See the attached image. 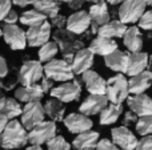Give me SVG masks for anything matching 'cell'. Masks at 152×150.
<instances>
[{
    "instance_id": "obj_1",
    "label": "cell",
    "mask_w": 152,
    "mask_h": 150,
    "mask_svg": "<svg viewBox=\"0 0 152 150\" xmlns=\"http://www.w3.org/2000/svg\"><path fill=\"white\" fill-rule=\"evenodd\" d=\"M28 133L23 124L16 120H10L0 134V146L3 149L23 148L28 142Z\"/></svg>"
},
{
    "instance_id": "obj_2",
    "label": "cell",
    "mask_w": 152,
    "mask_h": 150,
    "mask_svg": "<svg viewBox=\"0 0 152 150\" xmlns=\"http://www.w3.org/2000/svg\"><path fill=\"white\" fill-rule=\"evenodd\" d=\"M72 35V32H69L68 29H63V28H58L53 33V39H55L56 44L59 45V48L63 52V57L64 60H67L68 63L72 64V60H74L75 53L77 52L80 48L84 47L83 41L81 40L75 39Z\"/></svg>"
},
{
    "instance_id": "obj_3",
    "label": "cell",
    "mask_w": 152,
    "mask_h": 150,
    "mask_svg": "<svg viewBox=\"0 0 152 150\" xmlns=\"http://www.w3.org/2000/svg\"><path fill=\"white\" fill-rule=\"evenodd\" d=\"M107 94L108 100L113 104H121L127 100L129 94V85L128 80L126 79L123 73H118L107 80Z\"/></svg>"
},
{
    "instance_id": "obj_4",
    "label": "cell",
    "mask_w": 152,
    "mask_h": 150,
    "mask_svg": "<svg viewBox=\"0 0 152 150\" xmlns=\"http://www.w3.org/2000/svg\"><path fill=\"white\" fill-rule=\"evenodd\" d=\"M147 0H123L119 8V19L126 24H134L145 12Z\"/></svg>"
},
{
    "instance_id": "obj_5",
    "label": "cell",
    "mask_w": 152,
    "mask_h": 150,
    "mask_svg": "<svg viewBox=\"0 0 152 150\" xmlns=\"http://www.w3.org/2000/svg\"><path fill=\"white\" fill-rule=\"evenodd\" d=\"M44 73L53 81H69L74 79L71 63L67 60H56L52 58L44 65Z\"/></svg>"
},
{
    "instance_id": "obj_6",
    "label": "cell",
    "mask_w": 152,
    "mask_h": 150,
    "mask_svg": "<svg viewBox=\"0 0 152 150\" xmlns=\"http://www.w3.org/2000/svg\"><path fill=\"white\" fill-rule=\"evenodd\" d=\"M45 110L40 101H29L26 104L21 112V124L27 130H31L34 126L44 121Z\"/></svg>"
},
{
    "instance_id": "obj_7",
    "label": "cell",
    "mask_w": 152,
    "mask_h": 150,
    "mask_svg": "<svg viewBox=\"0 0 152 150\" xmlns=\"http://www.w3.org/2000/svg\"><path fill=\"white\" fill-rule=\"evenodd\" d=\"M44 73V66H42L40 60H29L21 65L19 71L18 80L21 85H31L39 82Z\"/></svg>"
},
{
    "instance_id": "obj_8",
    "label": "cell",
    "mask_w": 152,
    "mask_h": 150,
    "mask_svg": "<svg viewBox=\"0 0 152 150\" xmlns=\"http://www.w3.org/2000/svg\"><path fill=\"white\" fill-rule=\"evenodd\" d=\"M53 136H56L55 121H42L29 130L28 140L31 144L43 145V144H47Z\"/></svg>"
},
{
    "instance_id": "obj_9",
    "label": "cell",
    "mask_w": 152,
    "mask_h": 150,
    "mask_svg": "<svg viewBox=\"0 0 152 150\" xmlns=\"http://www.w3.org/2000/svg\"><path fill=\"white\" fill-rule=\"evenodd\" d=\"M81 93V85L77 80H69V82H64V84L59 85L56 88L51 89V96L61 100L63 102H71L80 98Z\"/></svg>"
},
{
    "instance_id": "obj_10",
    "label": "cell",
    "mask_w": 152,
    "mask_h": 150,
    "mask_svg": "<svg viewBox=\"0 0 152 150\" xmlns=\"http://www.w3.org/2000/svg\"><path fill=\"white\" fill-rule=\"evenodd\" d=\"M3 37L12 49H24L27 45V35L15 24H4Z\"/></svg>"
},
{
    "instance_id": "obj_11",
    "label": "cell",
    "mask_w": 152,
    "mask_h": 150,
    "mask_svg": "<svg viewBox=\"0 0 152 150\" xmlns=\"http://www.w3.org/2000/svg\"><path fill=\"white\" fill-rule=\"evenodd\" d=\"M26 35L27 43L31 47H42L51 37V24L48 21H43L42 24L29 27Z\"/></svg>"
},
{
    "instance_id": "obj_12",
    "label": "cell",
    "mask_w": 152,
    "mask_h": 150,
    "mask_svg": "<svg viewBox=\"0 0 152 150\" xmlns=\"http://www.w3.org/2000/svg\"><path fill=\"white\" fill-rule=\"evenodd\" d=\"M127 104H128V108L132 112H135L139 117L152 114V98L144 93L128 96Z\"/></svg>"
},
{
    "instance_id": "obj_13",
    "label": "cell",
    "mask_w": 152,
    "mask_h": 150,
    "mask_svg": "<svg viewBox=\"0 0 152 150\" xmlns=\"http://www.w3.org/2000/svg\"><path fill=\"white\" fill-rule=\"evenodd\" d=\"M108 97L107 94H96V93H91L83 104L80 105V112L87 116H95L99 114L105 106L108 105Z\"/></svg>"
},
{
    "instance_id": "obj_14",
    "label": "cell",
    "mask_w": 152,
    "mask_h": 150,
    "mask_svg": "<svg viewBox=\"0 0 152 150\" xmlns=\"http://www.w3.org/2000/svg\"><path fill=\"white\" fill-rule=\"evenodd\" d=\"M112 134V141L121 149L126 150H132L136 149L137 145V140L135 137V134L128 129V126H119V128H113L111 130Z\"/></svg>"
},
{
    "instance_id": "obj_15",
    "label": "cell",
    "mask_w": 152,
    "mask_h": 150,
    "mask_svg": "<svg viewBox=\"0 0 152 150\" xmlns=\"http://www.w3.org/2000/svg\"><path fill=\"white\" fill-rule=\"evenodd\" d=\"M92 24L91 16L86 11H77V12L72 13L68 19H67V29L75 35H81L89 28Z\"/></svg>"
},
{
    "instance_id": "obj_16",
    "label": "cell",
    "mask_w": 152,
    "mask_h": 150,
    "mask_svg": "<svg viewBox=\"0 0 152 150\" xmlns=\"http://www.w3.org/2000/svg\"><path fill=\"white\" fill-rule=\"evenodd\" d=\"M66 128L69 130L71 133L79 134V133H83L86 130H89L92 128V121L89 120V117L87 114L80 113H71L63 120Z\"/></svg>"
},
{
    "instance_id": "obj_17",
    "label": "cell",
    "mask_w": 152,
    "mask_h": 150,
    "mask_svg": "<svg viewBox=\"0 0 152 150\" xmlns=\"http://www.w3.org/2000/svg\"><path fill=\"white\" fill-rule=\"evenodd\" d=\"M94 55L89 48H80L75 53L74 60H72V71L75 74H83L86 71H88L94 65Z\"/></svg>"
},
{
    "instance_id": "obj_18",
    "label": "cell",
    "mask_w": 152,
    "mask_h": 150,
    "mask_svg": "<svg viewBox=\"0 0 152 150\" xmlns=\"http://www.w3.org/2000/svg\"><path fill=\"white\" fill-rule=\"evenodd\" d=\"M83 81H84V84H86V88L89 93L105 94V92H107V81L95 71L88 69V71L84 72Z\"/></svg>"
},
{
    "instance_id": "obj_19",
    "label": "cell",
    "mask_w": 152,
    "mask_h": 150,
    "mask_svg": "<svg viewBox=\"0 0 152 150\" xmlns=\"http://www.w3.org/2000/svg\"><path fill=\"white\" fill-rule=\"evenodd\" d=\"M44 96L42 87L39 82L31 85H21L20 88L15 89V98L21 102H29V101H40Z\"/></svg>"
},
{
    "instance_id": "obj_20",
    "label": "cell",
    "mask_w": 152,
    "mask_h": 150,
    "mask_svg": "<svg viewBox=\"0 0 152 150\" xmlns=\"http://www.w3.org/2000/svg\"><path fill=\"white\" fill-rule=\"evenodd\" d=\"M128 58H129L128 52L115 49L113 52H111L110 55L104 56V63H105V65L110 69H112V71L126 73L127 65H128Z\"/></svg>"
},
{
    "instance_id": "obj_21",
    "label": "cell",
    "mask_w": 152,
    "mask_h": 150,
    "mask_svg": "<svg viewBox=\"0 0 152 150\" xmlns=\"http://www.w3.org/2000/svg\"><path fill=\"white\" fill-rule=\"evenodd\" d=\"M152 84V72L148 71H143L140 73L131 76V80L128 81L129 85V93L132 94H137V93H144Z\"/></svg>"
},
{
    "instance_id": "obj_22",
    "label": "cell",
    "mask_w": 152,
    "mask_h": 150,
    "mask_svg": "<svg viewBox=\"0 0 152 150\" xmlns=\"http://www.w3.org/2000/svg\"><path fill=\"white\" fill-rule=\"evenodd\" d=\"M148 53L145 52H129L128 65H127V72L129 77L143 72L148 66Z\"/></svg>"
},
{
    "instance_id": "obj_23",
    "label": "cell",
    "mask_w": 152,
    "mask_h": 150,
    "mask_svg": "<svg viewBox=\"0 0 152 150\" xmlns=\"http://www.w3.org/2000/svg\"><path fill=\"white\" fill-rule=\"evenodd\" d=\"M89 49L99 56H107L115 49H118V43L112 40L111 37H104V36H97L91 41Z\"/></svg>"
},
{
    "instance_id": "obj_24",
    "label": "cell",
    "mask_w": 152,
    "mask_h": 150,
    "mask_svg": "<svg viewBox=\"0 0 152 150\" xmlns=\"http://www.w3.org/2000/svg\"><path fill=\"white\" fill-rule=\"evenodd\" d=\"M97 141H99V133L89 129L83 133H79L72 142V145L77 150H92L96 149Z\"/></svg>"
},
{
    "instance_id": "obj_25",
    "label": "cell",
    "mask_w": 152,
    "mask_h": 150,
    "mask_svg": "<svg viewBox=\"0 0 152 150\" xmlns=\"http://www.w3.org/2000/svg\"><path fill=\"white\" fill-rule=\"evenodd\" d=\"M123 41L129 52H140L143 49V35L137 27L127 28L123 36Z\"/></svg>"
},
{
    "instance_id": "obj_26",
    "label": "cell",
    "mask_w": 152,
    "mask_h": 150,
    "mask_svg": "<svg viewBox=\"0 0 152 150\" xmlns=\"http://www.w3.org/2000/svg\"><path fill=\"white\" fill-rule=\"evenodd\" d=\"M127 28L128 27L123 21L112 20V21H107L105 24L100 25L99 29H97V35L99 36H104V37H111V39H113V37H123Z\"/></svg>"
},
{
    "instance_id": "obj_27",
    "label": "cell",
    "mask_w": 152,
    "mask_h": 150,
    "mask_svg": "<svg viewBox=\"0 0 152 150\" xmlns=\"http://www.w3.org/2000/svg\"><path fill=\"white\" fill-rule=\"evenodd\" d=\"M89 16H91L92 23L97 24V25H103L107 21H110V12H108V5L104 0H99V1L94 3L89 8Z\"/></svg>"
},
{
    "instance_id": "obj_28",
    "label": "cell",
    "mask_w": 152,
    "mask_h": 150,
    "mask_svg": "<svg viewBox=\"0 0 152 150\" xmlns=\"http://www.w3.org/2000/svg\"><path fill=\"white\" fill-rule=\"evenodd\" d=\"M45 114L50 117L52 121H63L64 120V113H66V106H64L63 101L59 98L53 97L48 100L44 105Z\"/></svg>"
},
{
    "instance_id": "obj_29",
    "label": "cell",
    "mask_w": 152,
    "mask_h": 150,
    "mask_svg": "<svg viewBox=\"0 0 152 150\" xmlns=\"http://www.w3.org/2000/svg\"><path fill=\"white\" fill-rule=\"evenodd\" d=\"M123 113V105L121 104H108L102 112H100V124L102 125H111L115 124L119 120L120 114Z\"/></svg>"
},
{
    "instance_id": "obj_30",
    "label": "cell",
    "mask_w": 152,
    "mask_h": 150,
    "mask_svg": "<svg viewBox=\"0 0 152 150\" xmlns=\"http://www.w3.org/2000/svg\"><path fill=\"white\" fill-rule=\"evenodd\" d=\"M34 8L40 11L42 13H44L47 17L52 19L53 16H56L59 13L60 1L59 0H36V3L34 4Z\"/></svg>"
},
{
    "instance_id": "obj_31",
    "label": "cell",
    "mask_w": 152,
    "mask_h": 150,
    "mask_svg": "<svg viewBox=\"0 0 152 150\" xmlns=\"http://www.w3.org/2000/svg\"><path fill=\"white\" fill-rule=\"evenodd\" d=\"M47 16L44 13H42L40 11L37 9H31V11H26L23 15L20 16V23L24 24V25H28V27H34L37 25V24H42L43 21H45Z\"/></svg>"
},
{
    "instance_id": "obj_32",
    "label": "cell",
    "mask_w": 152,
    "mask_h": 150,
    "mask_svg": "<svg viewBox=\"0 0 152 150\" xmlns=\"http://www.w3.org/2000/svg\"><path fill=\"white\" fill-rule=\"evenodd\" d=\"M59 50V45L56 44V41H47L45 44H43L39 49V60L42 63H48L50 60H52L56 56Z\"/></svg>"
},
{
    "instance_id": "obj_33",
    "label": "cell",
    "mask_w": 152,
    "mask_h": 150,
    "mask_svg": "<svg viewBox=\"0 0 152 150\" xmlns=\"http://www.w3.org/2000/svg\"><path fill=\"white\" fill-rule=\"evenodd\" d=\"M21 112H23V109H21L20 104H19L18 101L13 100V98H7L5 105H4V108H3L1 113L4 114L8 120H13L15 117L20 116Z\"/></svg>"
},
{
    "instance_id": "obj_34",
    "label": "cell",
    "mask_w": 152,
    "mask_h": 150,
    "mask_svg": "<svg viewBox=\"0 0 152 150\" xmlns=\"http://www.w3.org/2000/svg\"><path fill=\"white\" fill-rule=\"evenodd\" d=\"M136 132L140 136H147L152 133V114L142 116L136 122Z\"/></svg>"
},
{
    "instance_id": "obj_35",
    "label": "cell",
    "mask_w": 152,
    "mask_h": 150,
    "mask_svg": "<svg viewBox=\"0 0 152 150\" xmlns=\"http://www.w3.org/2000/svg\"><path fill=\"white\" fill-rule=\"evenodd\" d=\"M47 146L50 150H68L71 149V145L63 138V136H53L47 142Z\"/></svg>"
},
{
    "instance_id": "obj_36",
    "label": "cell",
    "mask_w": 152,
    "mask_h": 150,
    "mask_svg": "<svg viewBox=\"0 0 152 150\" xmlns=\"http://www.w3.org/2000/svg\"><path fill=\"white\" fill-rule=\"evenodd\" d=\"M139 27L145 31H152V9L143 13V16L139 19Z\"/></svg>"
},
{
    "instance_id": "obj_37",
    "label": "cell",
    "mask_w": 152,
    "mask_h": 150,
    "mask_svg": "<svg viewBox=\"0 0 152 150\" xmlns=\"http://www.w3.org/2000/svg\"><path fill=\"white\" fill-rule=\"evenodd\" d=\"M136 149H139V150H152V136L151 134L143 136L142 140L137 141Z\"/></svg>"
},
{
    "instance_id": "obj_38",
    "label": "cell",
    "mask_w": 152,
    "mask_h": 150,
    "mask_svg": "<svg viewBox=\"0 0 152 150\" xmlns=\"http://www.w3.org/2000/svg\"><path fill=\"white\" fill-rule=\"evenodd\" d=\"M96 149L97 150H116V149H119V146L116 145L113 141L111 142V141L107 140V138H103V140L97 141Z\"/></svg>"
},
{
    "instance_id": "obj_39",
    "label": "cell",
    "mask_w": 152,
    "mask_h": 150,
    "mask_svg": "<svg viewBox=\"0 0 152 150\" xmlns=\"http://www.w3.org/2000/svg\"><path fill=\"white\" fill-rule=\"evenodd\" d=\"M12 8V0H0V21L4 20L5 15Z\"/></svg>"
},
{
    "instance_id": "obj_40",
    "label": "cell",
    "mask_w": 152,
    "mask_h": 150,
    "mask_svg": "<svg viewBox=\"0 0 152 150\" xmlns=\"http://www.w3.org/2000/svg\"><path fill=\"white\" fill-rule=\"evenodd\" d=\"M137 114L135 113V112H132L131 109H129V112H127L126 114H124V118H123V125L124 126H129V125H132V124H136L137 122Z\"/></svg>"
},
{
    "instance_id": "obj_41",
    "label": "cell",
    "mask_w": 152,
    "mask_h": 150,
    "mask_svg": "<svg viewBox=\"0 0 152 150\" xmlns=\"http://www.w3.org/2000/svg\"><path fill=\"white\" fill-rule=\"evenodd\" d=\"M53 80L52 79H50V77H42V82H40V87H42V89H43V92L44 93H48V92H51V89L53 88Z\"/></svg>"
},
{
    "instance_id": "obj_42",
    "label": "cell",
    "mask_w": 152,
    "mask_h": 150,
    "mask_svg": "<svg viewBox=\"0 0 152 150\" xmlns=\"http://www.w3.org/2000/svg\"><path fill=\"white\" fill-rule=\"evenodd\" d=\"M18 20H19V16L16 13V11H13V9H11L4 17V23H7V24H15Z\"/></svg>"
},
{
    "instance_id": "obj_43",
    "label": "cell",
    "mask_w": 152,
    "mask_h": 150,
    "mask_svg": "<svg viewBox=\"0 0 152 150\" xmlns=\"http://www.w3.org/2000/svg\"><path fill=\"white\" fill-rule=\"evenodd\" d=\"M52 24L56 27V28H63L64 27V24H67V20H66V17L64 16H61V15H56V16H53L52 17Z\"/></svg>"
},
{
    "instance_id": "obj_44",
    "label": "cell",
    "mask_w": 152,
    "mask_h": 150,
    "mask_svg": "<svg viewBox=\"0 0 152 150\" xmlns=\"http://www.w3.org/2000/svg\"><path fill=\"white\" fill-rule=\"evenodd\" d=\"M59 1H64L68 4V7L71 8V9H79V8H81V5L84 4V1L86 0H59Z\"/></svg>"
},
{
    "instance_id": "obj_45",
    "label": "cell",
    "mask_w": 152,
    "mask_h": 150,
    "mask_svg": "<svg viewBox=\"0 0 152 150\" xmlns=\"http://www.w3.org/2000/svg\"><path fill=\"white\" fill-rule=\"evenodd\" d=\"M8 74V65H7V61H5L4 57L0 56V79L5 77Z\"/></svg>"
},
{
    "instance_id": "obj_46",
    "label": "cell",
    "mask_w": 152,
    "mask_h": 150,
    "mask_svg": "<svg viewBox=\"0 0 152 150\" xmlns=\"http://www.w3.org/2000/svg\"><path fill=\"white\" fill-rule=\"evenodd\" d=\"M12 3L16 5H19V7H27V5L35 4L36 0H12Z\"/></svg>"
},
{
    "instance_id": "obj_47",
    "label": "cell",
    "mask_w": 152,
    "mask_h": 150,
    "mask_svg": "<svg viewBox=\"0 0 152 150\" xmlns=\"http://www.w3.org/2000/svg\"><path fill=\"white\" fill-rule=\"evenodd\" d=\"M8 121H10V120H8L3 113H0V134H1V132L4 130V128H5V125H7Z\"/></svg>"
},
{
    "instance_id": "obj_48",
    "label": "cell",
    "mask_w": 152,
    "mask_h": 150,
    "mask_svg": "<svg viewBox=\"0 0 152 150\" xmlns=\"http://www.w3.org/2000/svg\"><path fill=\"white\" fill-rule=\"evenodd\" d=\"M5 101H7V97L4 96V93L0 92V113L3 112V108H4V105H5Z\"/></svg>"
},
{
    "instance_id": "obj_49",
    "label": "cell",
    "mask_w": 152,
    "mask_h": 150,
    "mask_svg": "<svg viewBox=\"0 0 152 150\" xmlns=\"http://www.w3.org/2000/svg\"><path fill=\"white\" fill-rule=\"evenodd\" d=\"M27 149H28V150H42L40 145H36V144H32V146H28Z\"/></svg>"
},
{
    "instance_id": "obj_50",
    "label": "cell",
    "mask_w": 152,
    "mask_h": 150,
    "mask_svg": "<svg viewBox=\"0 0 152 150\" xmlns=\"http://www.w3.org/2000/svg\"><path fill=\"white\" fill-rule=\"evenodd\" d=\"M108 3H110V4H112V5H115V4H120L121 1H123V0H107Z\"/></svg>"
},
{
    "instance_id": "obj_51",
    "label": "cell",
    "mask_w": 152,
    "mask_h": 150,
    "mask_svg": "<svg viewBox=\"0 0 152 150\" xmlns=\"http://www.w3.org/2000/svg\"><path fill=\"white\" fill-rule=\"evenodd\" d=\"M147 68L152 72V55L150 56V57H148V66H147Z\"/></svg>"
},
{
    "instance_id": "obj_52",
    "label": "cell",
    "mask_w": 152,
    "mask_h": 150,
    "mask_svg": "<svg viewBox=\"0 0 152 150\" xmlns=\"http://www.w3.org/2000/svg\"><path fill=\"white\" fill-rule=\"evenodd\" d=\"M0 89H7V85H4L3 81H0Z\"/></svg>"
},
{
    "instance_id": "obj_53",
    "label": "cell",
    "mask_w": 152,
    "mask_h": 150,
    "mask_svg": "<svg viewBox=\"0 0 152 150\" xmlns=\"http://www.w3.org/2000/svg\"><path fill=\"white\" fill-rule=\"evenodd\" d=\"M1 36H3V28L0 27V37H1Z\"/></svg>"
},
{
    "instance_id": "obj_54",
    "label": "cell",
    "mask_w": 152,
    "mask_h": 150,
    "mask_svg": "<svg viewBox=\"0 0 152 150\" xmlns=\"http://www.w3.org/2000/svg\"><path fill=\"white\" fill-rule=\"evenodd\" d=\"M87 1H91V3H96V1H99V0H87Z\"/></svg>"
},
{
    "instance_id": "obj_55",
    "label": "cell",
    "mask_w": 152,
    "mask_h": 150,
    "mask_svg": "<svg viewBox=\"0 0 152 150\" xmlns=\"http://www.w3.org/2000/svg\"><path fill=\"white\" fill-rule=\"evenodd\" d=\"M151 7H152V3H151Z\"/></svg>"
}]
</instances>
